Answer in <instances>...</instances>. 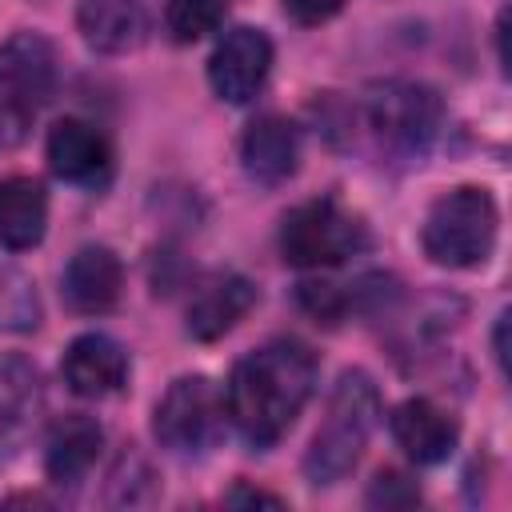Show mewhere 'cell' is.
Returning a JSON list of instances; mask_svg holds the SVG:
<instances>
[{
	"mask_svg": "<svg viewBox=\"0 0 512 512\" xmlns=\"http://www.w3.org/2000/svg\"><path fill=\"white\" fill-rule=\"evenodd\" d=\"M56 48L40 32H16L0 44V152L24 144L32 120L52 100Z\"/></svg>",
	"mask_w": 512,
	"mask_h": 512,
	"instance_id": "277c9868",
	"label": "cell"
},
{
	"mask_svg": "<svg viewBox=\"0 0 512 512\" xmlns=\"http://www.w3.org/2000/svg\"><path fill=\"white\" fill-rule=\"evenodd\" d=\"M48 164L60 180L92 188L104 184L112 172V144L96 124L80 116H64L48 132Z\"/></svg>",
	"mask_w": 512,
	"mask_h": 512,
	"instance_id": "9c48e42d",
	"label": "cell"
},
{
	"mask_svg": "<svg viewBox=\"0 0 512 512\" xmlns=\"http://www.w3.org/2000/svg\"><path fill=\"white\" fill-rule=\"evenodd\" d=\"M312 388H316L312 348L300 340H268L244 360H236L224 388V412L252 448H268L296 424Z\"/></svg>",
	"mask_w": 512,
	"mask_h": 512,
	"instance_id": "6da1fadb",
	"label": "cell"
},
{
	"mask_svg": "<svg viewBox=\"0 0 512 512\" xmlns=\"http://www.w3.org/2000/svg\"><path fill=\"white\" fill-rule=\"evenodd\" d=\"M376 420H380V392H376L372 376L360 372V368L340 372V380L328 396L324 420H320V428L308 444L304 476L312 484L344 480L356 468V460L364 456V448L376 432Z\"/></svg>",
	"mask_w": 512,
	"mask_h": 512,
	"instance_id": "7a4b0ae2",
	"label": "cell"
},
{
	"mask_svg": "<svg viewBox=\"0 0 512 512\" xmlns=\"http://www.w3.org/2000/svg\"><path fill=\"white\" fill-rule=\"evenodd\" d=\"M496 224V200L476 184H460L428 208L420 228L424 256L440 268H476L496 244Z\"/></svg>",
	"mask_w": 512,
	"mask_h": 512,
	"instance_id": "3957f363",
	"label": "cell"
},
{
	"mask_svg": "<svg viewBox=\"0 0 512 512\" xmlns=\"http://www.w3.org/2000/svg\"><path fill=\"white\" fill-rule=\"evenodd\" d=\"M40 324V296L28 276L0 264V332H32Z\"/></svg>",
	"mask_w": 512,
	"mask_h": 512,
	"instance_id": "d6986e66",
	"label": "cell"
},
{
	"mask_svg": "<svg viewBox=\"0 0 512 512\" xmlns=\"http://www.w3.org/2000/svg\"><path fill=\"white\" fill-rule=\"evenodd\" d=\"M256 304V284L244 280V276H212L196 288V296L188 300V336L196 340H220L224 332H232L248 308Z\"/></svg>",
	"mask_w": 512,
	"mask_h": 512,
	"instance_id": "5bb4252c",
	"label": "cell"
},
{
	"mask_svg": "<svg viewBox=\"0 0 512 512\" xmlns=\"http://www.w3.org/2000/svg\"><path fill=\"white\" fill-rule=\"evenodd\" d=\"M100 444H104V432L92 416H84V412L60 416L48 432V452H44L48 480L60 488H76L88 476V468L96 464Z\"/></svg>",
	"mask_w": 512,
	"mask_h": 512,
	"instance_id": "2e32d148",
	"label": "cell"
},
{
	"mask_svg": "<svg viewBox=\"0 0 512 512\" xmlns=\"http://www.w3.org/2000/svg\"><path fill=\"white\" fill-rule=\"evenodd\" d=\"M120 288H124V268L120 260L108 252V248H80L68 268H64V280H60V292H64V304L80 316H100V312H112L116 300H120Z\"/></svg>",
	"mask_w": 512,
	"mask_h": 512,
	"instance_id": "7c38bea8",
	"label": "cell"
},
{
	"mask_svg": "<svg viewBox=\"0 0 512 512\" xmlns=\"http://www.w3.org/2000/svg\"><path fill=\"white\" fill-rule=\"evenodd\" d=\"M300 160V136L296 124L284 116H260L248 124L240 140V164L256 184H284L296 172Z\"/></svg>",
	"mask_w": 512,
	"mask_h": 512,
	"instance_id": "9a60e30c",
	"label": "cell"
},
{
	"mask_svg": "<svg viewBox=\"0 0 512 512\" xmlns=\"http://www.w3.org/2000/svg\"><path fill=\"white\" fill-rule=\"evenodd\" d=\"M60 376L76 396H112L128 380V352L104 332H84L64 348Z\"/></svg>",
	"mask_w": 512,
	"mask_h": 512,
	"instance_id": "8fae6325",
	"label": "cell"
},
{
	"mask_svg": "<svg viewBox=\"0 0 512 512\" xmlns=\"http://www.w3.org/2000/svg\"><path fill=\"white\" fill-rule=\"evenodd\" d=\"M44 408V384L32 360L0 356V464H8L36 428Z\"/></svg>",
	"mask_w": 512,
	"mask_h": 512,
	"instance_id": "30bf717a",
	"label": "cell"
},
{
	"mask_svg": "<svg viewBox=\"0 0 512 512\" xmlns=\"http://www.w3.org/2000/svg\"><path fill=\"white\" fill-rule=\"evenodd\" d=\"M224 16H228L224 0H168V8H164L168 32L180 44H192V40L216 32L224 24Z\"/></svg>",
	"mask_w": 512,
	"mask_h": 512,
	"instance_id": "ffe728a7",
	"label": "cell"
},
{
	"mask_svg": "<svg viewBox=\"0 0 512 512\" xmlns=\"http://www.w3.org/2000/svg\"><path fill=\"white\" fill-rule=\"evenodd\" d=\"M76 24H80V36L88 40V48L108 52V56L132 52L148 36V16H144L140 0H80Z\"/></svg>",
	"mask_w": 512,
	"mask_h": 512,
	"instance_id": "e0dca14e",
	"label": "cell"
},
{
	"mask_svg": "<svg viewBox=\"0 0 512 512\" xmlns=\"http://www.w3.org/2000/svg\"><path fill=\"white\" fill-rule=\"evenodd\" d=\"M268 72H272V40L260 28H248V24L224 32V40L216 44V52L208 60L212 92L228 104L256 100Z\"/></svg>",
	"mask_w": 512,
	"mask_h": 512,
	"instance_id": "ba28073f",
	"label": "cell"
},
{
	"mask_svg": "<svg viewBox=\"0 0 512 512\" xmlns=\"http://www.w3.org/2000/svg\"><path fill=\"white\" fill-rule=\"evenodd\" d=\"M220 416H224V400H220L216 384L208 376H180L160 396L152 432L168 452L196 456L216 440Z\"/></svg>",
	"mask_w": 512,
	"mask_h": 512,
	"instance_id": "52a82bcc",
	"label": "cell"
},
{
	"mask_svg": "<svg viewBox=\"0 0 512 512\" xmlns=\"http://www.w3.org/2000/svg\"><path fill=\"white\" fill-rule=\"evenodd\" d=\"M228 504H280V496H272V492H252V488H236V492H228Z\"/></svg>",
	"mask_w": 512,
	"mask_h": 512,
	"instance_id": "603a6c76",
	"label": "cell"
},
{
	"mask_svg": "<svg viewBox=\"0 0 512 512\" xmlns=\"http://www.w3.org/2000/svg\"><path fill=\"white\" fill-rule=\"evenodd\" d=\"M416 500H420V488L400 472H380L372 480V492H368V504H384V508H404Z\"/></svg>",
	"mask_w": 512,
	"mask_h": 512,
	"instance_id": "44dd1931",
	"label": "cell"
},
{
	"mask_svg": "<svg viewBox=\"0 0 512 512\" xmlns=\"http://www.w3.org/2000/svg\"><path fill=\"white\" fill-rule=\"evenodd\" d=\"M284 4V12L296 20V24H324V20H332L348 0H280Z\"/></svg>",
	"mask_w": 512,
	"mask_h": 512,
	"instance_id": "7402d4cb",
	"label": "cell"
},
{
	"mask_svg": "<svg viewBox=\"0 0 512 512\" xmlns=\"http://www.w3.org/2000/svg\"><path fill=\"white\" fill-rule=\"evenodd\" d=\"M388 424H392V440L416 464H440V460H448L452 448H456V436H460L456 420L440 404H432L424 396H412V400L396 404L392 416H388Z\"/></svg>",
	"mask_w": 512,
	"mask_h": 512,
	"instance_id": "4fadbf2b",
	"label": "cell"
},
{
	"mask_svg": "<svg viewBox=\"0 0 512 512\" xmlns=\"http://www.w3.org/2000/svg\"><path fill=\"white\" fill-rule=\"evenodd\" d=\"M48 224V196L32 176L0 180V248L24 252L44 240Z\"/></svg>",
	"mask_w": 512,
	"mask_h": 512,
	"instance_id": "ac0fdd59",
	"label": "cell"
},
{
	"mask_svg": "<svg viewBox=\"0 0 512 512\" xmlns=\"http://www.w3.org/2000/svg\"><path fill=\"white\" fill-rule=\"evenodd\" d=\"M360 112L376 144L388 152H424L440 128L436 92L412 80H388V84L368 88Z\"/></svg>",
	"mask_w": 512,
	"mask_h": 512,
	"instance_id": "8992f818",
	"label": "cell"
},
{
	"mask_svg": "<svg viewBox=\"0 0 512 512\" xmlns=\"http://www.w3.org/2000/svg\"><path fill=\"white\" fill-rule=\"evenodd\" d=\"M372 244L360 216L340 208L332 196L292 208L280 224V256L292 268H336Z\"/></svg>",
	"mask_w": 512,
	"mask_h": 512,
	"instance_id": "5b68a950",
	"label": "cell"
}]
</instances>
